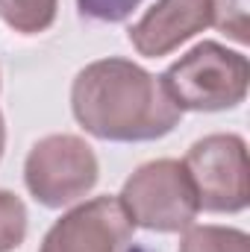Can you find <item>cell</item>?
I'll list each match as a JSON object with an SVG mask.
<instances>
[{
    "mask_svg": "<svg viewBox=\"0 0 250 252\" xmlns=\"http://www.w3.org/2000/svg\"><path fill=\"white\" fill-rule=\"evenodd\" d=\"M71 112L91 138L112 144L159 141L183 118L156 73L118 56L97 59L74 76Z\"/></svg>",
    "mask_w": 250,
    "mask_h": 252,
    "instance_id": "obj_1",
    "label": "cell"
},
{
    "mask_svg": "<svg viewBox=\"0 0 250 252\" xmlns=\"http://www.w3.org/2000/svg\"><path fill=\"white\" fill-rule=\"evenodd\" d=\"M177 252H250V238L236 226H188Z\"/></svg>",
    "mask_w": 250,
    "mask_h": 252,
    "instance_id": "obj_9",
    "label": "cell"
},
{
    "mask_svg": "<svg viewBox=\"0 0 250 252\" xmlns=\"http://www.w3.org/2000/svg\"><path fill=\"white\" fill-rule=\"evenodd\" d=\"M56 12L59 0H0V21L21 35L47 32L56 21Z\"/></svg>",
    "mask_w": 250,
    "mask_h": 252,
    "instance_id": "obj_8",
    "label": "cell"
},
{
    "mask_svg": "<svg viewBox=\"0 0 250 252\" xmlns=\"http://www.w3.org/2000/svg\"><path fill=\"white\" fill-rule=\"evenodd\" d=\"M132 220L118 196H94L47 229L39 252H126L132 244Z\"/></svg>",
    "mask_w": 250,
    "mask_h": 252,
    "instance_id": "obj_6",
    "label": "cell"
},
{
    "mask_svg": "<svg viewBox=\"0 0 250 252\" xmlns=\"http://www.w3.org/2000/svg\"><path fill=\"white\" fill-rule=\"evenodd\" d=\"M118 202L124 205L132 226L159 235L186 232L200 214L188 170L177 158H156L135 167L126 176Z\"/></svg>",
    "mask_w": 250,
    "mask_h": 252,
    "instance_id": "obj_3",
    "label": "cell"
},
{
    "mask_svg": "<svg viewBox=\"0 0 250 252\" xmlns=\"http://www.w3.org/2000/svg\"><path fill=\"white\" fill-rule=\"evenodd\" d=\"M100 179L94 150L80 135H47L33 144L24 161V185L44 208L80 202Z\"/></svg>",
    "mask_w": 250,
    "mask_h": 252,
    "instance_id": "obj_4",
    "label": "cell"
},
{
    "mask_svg": "<svg viewBox=\"0 0 250 252\" xmlns=\"http://www.w3.org/2000/svg\"><path fill=\"white\" fill-rule=\"evenodd\" d=\"M159 79L180 112H227L248 97L250 62L218 41H200Z\"/></svg>",
    "mask_w": 250,
    "mask_h": 252,
    "instance_id": "obj_2",
    "label": "cell"
},
{
    "mask_svg": "<svg viewBox=\"0 0 250 252\" xmlns=\"http://www.w3.org/2000/svg\"><path fill=\"white\" fill-rule=\"evenodd\" d=\"M197 205L212 214H239L250 202L248 144L236 132H215L188 147L183 158Z\"/></svg>",
    "mask_w": 250,
    "mask_h": 252,
    "instance_id": "obj_5",
    "label": "cell"
},
{
    "mask_svg": "<svg viewBox=\"0 0 250 252\" xmlns=\"http://www.w3.org/2000/svg\"><path fill=\"white\" fill-rule=\"evenodd\" d=\"M138 6L141 0H77L80 15L97 24H121Z\"/></svg>",
    "mask_w": 250,
    "mask_h": 252,
    "instance_id": "obj_12",
    "label": "cell"
},
{
    "mask_svg": "<svg viewBox=\"0 0 250 252\" xmlns=\"http://www.w3.org/2000/svg\"><path fill=\"white\" fill-rule=\"evenodd\" d=\"M212 27L209 0H156L129 30V44L144 59L174 53L180 44Z\"/></svg>",
    "mask_w": 250,
    "mask_h": 252,
    "instance_id": "obj_7",
    "label": "cell"
},
{
    "mask_svg": "<svg viewBox=\"0 0 250 252\" xmlns=\"http://www.w3.org/2000/svg\"><path fill=\"white\" fill-rule=\"evenodd\" d=\"M212 3V27L227 32L233 41L248 44L250 41V21H248V0H209Z\"/></svg>",
    "mask_w": 250,
    "mask_h": 252,
    "instance_id": "obj_11",
    "label": "cell"
},
{
    "mask_svg": "<svg viewBox=\"0 0 250 252\" xmlns=\"http://www.w3.org/2000/svg\"><path fill=\"white\" fill-rule=\"evenodd\" d=\"M27 205L18 193L0 188V252H15L27 238Z\"/></svg>",
    "mask_w": 250,
    "mask_h": 252,
    "instance_id": "obj_10",
    "label": "cell"
},
{
    "mask_svg": "<svg viewBox=\"0 0 250 252\" xmlns=\"http://www.w3.org/2000/svg\"><path fill=\"white\" fill-rule=\"evenodd\" d=\"M3 150H6V124H3V115H0V158H3Z\"/></svg>",
    "mask_w": 250,
    "mask_h": 252,
    "instance_id": "obj_13",
    "label": "cell"
}]
</instances>
